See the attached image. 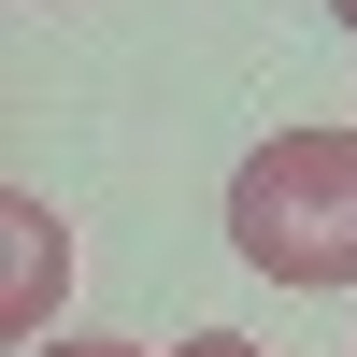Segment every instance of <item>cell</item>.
Wrapping results in <instances>:
<instances>
[{"instance_id": "obj_1", "label": "cell", "mask_w": 357, "mask_h": 357, "mask_svg": "<svg viewBox=\"0 0 357 357\" xmlns=\"http://www.w3.org/2000/svg\"><path fill=\"white\" fill-rule=\"evenodd\" d=\"M229 257L272 286H357V129H272L229 172Z\"/></svg>"}, {"instance_id": "obj_2", "label": "cell", "mask_w": 357, "mask_h": 357, "mask_svg": "<svg viewBox=\"0 0 357 357\" xmlns=\"http://www.w3.org/2000/svg\"><path fill=\"white\" fill-rule=\"evenodd\" d=\"M57 301H72V229L29 186H0V329H57Z\"/></svg>"}, {"instance_id": "obj_3", "label": "cell", "mask_w": 357, "mask_h": 357, "mask_svg": "<svg viewBox=\"0 0 357 357\" xmlns=\"http://www.w3.org/2000/svg\"><path fill=\"white\" fill-rule=\"evenodd\" d=\"M29 357H186V343H100V329H57V343H29Z\"/></svg>"}, {"instance_id": "obj_4", "label": "cell", "mask_w": 357, "mask_h": 357, "mask_svg": "<svg viewBox=\"0 0 357 357\" xmlns=\"http://www.w3.org/2000/svg\"><path fill=\"white\" fill-rule=\"evenodd\" d=\"M186 357H272V343H243V329H186Z\"/></svg>"}, {"instance_id": "obj_5", "label": "cell", "mask_w": 357, "mask_h": 357, "mask_svg": "<svg viewBox=\"0 0 357 357\" xmlns=\"http://www.w3.org/2000/svg\"><path fill=\"white\" fill-rule=\"evenodd\" d=\"M329 15H343V29H357V0H329Z\"/></svg>"}]
</instances>
